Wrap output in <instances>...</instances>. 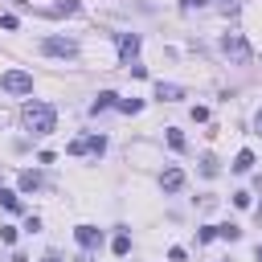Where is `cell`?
I'll return each mask as SVG.
<instances>
[{
  "instance_id": "6da1fadb",
  "label": "cell",
  "mask_w": 262,
  "mask_h": 262,
  "mask_svg": "<svg viewBox=\"0 0 262 262\" xmlns=\"http://www.w3.org/2000/svg\"><path fill=\"white\" fill-rule=\"evenodd\" d=\"M20 119H25V127H29L33 135H49L53 123H57V111H53L49 102H25Z\"/></svg>"
},
{
  "instance_id": "7a4b0ae2",
  "label": "cell",
  "mask_w": 262,
  "mask_h": 262,
  "mask_svg": "<svg viewBox=\"0 0 262 262\" xmlns=\"http://www.w3.org/2000/svg\"><path fill=\"white\" fill-rule=\"evenodd\" d=\"M221 49H225V57H233L237 66H250V57H254L242 33H225V37H221Z\"/></svg>"
},
{
  "instance_id": "3957f363",
  "label": "cell",
  "mask_w": 262,
  "mask_h": 262,
  "mask_svg": "<svg viewBox=\"0 0 262 262\" xmlns=\"http://www.w3.org/2000/svg\"><path fill=\"white\" fill-rule=\"evenodd\" d=\"M0 86H4L8 94H33V74H29V70H8V74L0 78Z\"/></svg>"
},
{
  "instance_id": "277c9868",
  "label": "cell",
  "mask_w": 262,
  "mask_h": 262,
  "mask_svg": "<svg viewBox=\"0 0 262 262\" xmlns=\"http://www.w3.org/2000/svg\"><path fill=\"white\" fill-rule=\"evenodd\" d=\"M86 151L102 156V151H106V139H102V135H82V139L70 143V156H86Z\"/></svg>"
},
{
  "instance_id": "5b68a950",
  "label": "cell",
  "mask_w": 262,
  "mask_h": 262,
  "mask_svg": "<svg viewBox=\"0 0 262 262\" xmlns=\"http://www.w3.org/2000/svg\"><path fill=\"white\" fill-rule=\"evenodd\" d=\"M41 53H49V57H74L78 45L74 41H61V37H45L41 41Z\"/></svg>"
},
{
  "instance_id": "8992f818",
  "label": "cell",
  "mask_w": 262,
  "mask_h": 262,
  "mask_svg": "<svg viewBox=\"0 0 262 262\" xmlns=\"http://www.w3.org/2000/svg\"><path fill=\"white\" fill-rule=\"evenodd\" d=\"M74 237H78V246H82V250H94V246L102 242V229H94V225H78V229H74Z\"/></svg>"
},
{
  "instance_id": "52a82bcc",
  "label": "cell",
  "mask_w": 262,
  "mask_h": 262,
  "mask_svg": "<svg viewBox=\"0 0 262 262\" xmlns=\"http://www.w3.org/2000/svg\"><path fill=\"white\" fill-rule=\"evenodd\" d=\"M156 98H160V102H176V98H184V86H176V82H156Z\"/></svg>"
},
{
  "instance_id": "ba28073f",
  "label": "cell",
  "mask_w": 262,
  "mask_h": 262,
  "mask_svg": "<svg viewBox=\"0 0 262 262\" xmlns=\"http://www.w3.org/2000/svg\"><path fill=\"white\" fill-rule=\"evenodd\" d=\"M180 184H184V172H180V168H164L160 188H164V192H180Z\"/></svg>"
},
{
  "instance_id": "9c48e42d",
  "label": "cell",
  "mask_w": 262,
  "mask_h": 262,
  "mask_svg": "<svg viewBox=\"0 0 262 262\" xmlns=\"http://www.w3.org/2000/svg\"><path fill=\"white\" fill-rule=\"evenodd\" d=\"M119 53H123V61H131L139 53V37L135 33H119Z\"/></svg>"
},
{
  "instance_id": "30bf717a",
  "label": "cell",
  "mask_w": 262,
  "mask_h": 262,
  "mask_svg": "<svg viewBox=\"0 0 262 262\" xmlns=\"http://www.w3.org/2000/svg\"><path fill=\"white\" fill-rule=\"evenodd\" d=\"M37 188H41V172L37 168H25L20 172V192H37Z\"/></svg>"
},
{
  "instance_id": "8fae6325",
  "label": "cell",
  "mask_w": 262,
  "mask_h": 262,
  "mask_svg": "<svg viewBox=\"0 0 262 262\" xmlns=\"http://www.w3.org/2000/svg\"><path fill=\"white\" fill-rule=\"evenodd\" d=\"M106 106H119V94H115V90H102V94L90 102V111H94V115H98V111H106Z\"/></svg>"
},
{
  "instance_id": "7c38bea8",
  "label": "cell",
  "mask_w": 262,
  "mask_h": 262,
  "mask_svg": "<svg viewBox=\"0 0 262 262\" xmlns=\"http://www.w3.org/2000/svg\"><path fill=\"white\" fill-rule=\"evenodd\" d=\"M229 168H233V172H250V168H254V151H250V147H246V151H237Z\"/></svg>"
},
{
  "instance_id": "4fadbf2b",
  "label": "cell",
  "mask_w": 262,
  "mask_h": 262,
  "mask_svg": "<svg viewBox=\"0 0 262 262\" xmlns=\"http://www.w3.org/2000/svg\"><path fill=\"white\" fill-rule=\"evenodd\" d=\"M78 8H82V4H78V0H57V4H53V8H49V12H57V16H74V12H78Z\"/></svg>"
},
{
  "instance_id": "5bb4252c",
  "label": "cell",
  "mask_w": 262,
  "mask_h": 262,
  "mask_svg": "<svg viewBox=\"0 0 262 262\" xmlns=\"http://www.w3.org/2000/svg\"><path fill=\"white\" fill-rule=\"evenodd\" d=\"M0 205H4L8 213H20V196H16V192H8V188H0Z\"/></svg>"
},
{
  "instance_id": "9a60e30c",
  "label": "cell",
  "mask_w": 262,
  "mask_h": 262,
  "mask_svg": "<svg viewBox=\"0 0 262 262\" xmlns=\"http://www.w3.org/2000/svg\"><path fill=\"white\" fill-rule=\"evenodd\" d=\"M111 250H115L119 258H127V254H131V237H127V233H115V242H111Z\"/></svg>"
},
{
  "instance_id": "2e32d148",
  "label": "cell",
  "mask_w": 262,
  "mask_h": 262,
  "mask_svg": "<svg viewBox=\"0 0 262 262\" xmlns=\"http://www.w3.org/2000/svg\"><path fill=\"white\" fill-rule=\"evenodd\" d=\"M119 111H123V115H139L143 102H139V98H119Z\"/></svg>"
},
{
  "instance_id": "e0dca14e",
  "label": "cell",
  "mask_w": 262,
  "mask_h": 262,
  "mask_svg": "<svg viewBox=\"0 0 262 262\" xmlns=\"http://www.w3.org/2000/svg\"><path fill=\"white\" fill-rule=\"evenodd\" d=\"M168 147H172V151H184V135H180L176 127H168Z\"/></svg>"
},
{
  "instance_id": "ac0fdd59",
  "label": "cell",
  "mask_w": 262,
  "mask_h": 262,
  "mask_svg": "<svg viewBox=\"0 0 262 262\" xmlns=\"http://www.w3.org/2000/svg\"><path fill=\"white\" fill-rule=\"evenodd\" d=\"M217 237H225V242H237V237H242V229H237V225H217Z\"/></svg>"
},
{
  "instance_id": "d6986e66",
  "label": "cell",
  "mask_w": 262,
  "mask_h": 262,
  "mask_svg": "<svg viewBox=\"0 0 262 262\" xmlns=\"http://www.w3.org/2000/svg\"><path fill=\"white\" fill-rule=\"evenodd\" d=\"M201 172H205V176H217V160L205 156V160H201Z\"/></svg>"
},
{
  "instance_id": "ffe728a7",
  "label": "cell",
  "mask_w": 262,
  "mask_h": 262,
  "mask_svg": "<svg viewBox=\"0 0 262 262\" xmlns=\"http://www.w3.org/2000/svg\"><path fill=\"white\" fill-rule=\"evenodd\" d=\"M0 242L12 246V242H16V229H12V225H0Z\"/></svg>"
},
{
  "instance_id": "44dd1931",
  "label": "cell",
  "mask_w": 262,
  "mask_h": 262,
  "mask_svg": "<svg viewBox=\"0 0 262 262\" xmlns=\"http://www.w3.org/2000/svg\"><path fill=\"white\" fill-rule=\"evenodd\" d=\"M233 205L237 209H250V192H233Z\"/></svg>"
},
{
  "instance_id": "7402d4cb",
  "label": "cell",
  "mask_w": 262,
  "mask_h": 262,
  "mask_svg": "<svg viewBox=\"0 0 262 262\" xmlns=\"http://www.w3.org/2000/svg\"><path fill=\"white\" fill-rule=\"evenodd\" d=\"M196 237H201V242H213V237H217V225H205V229H201Z\"/></svg>"
},
{
  "instance_id": "603a6c76",
  "label": "cell",
  "mask_w": 262,
  "mask_h": 262,
  "mask_svg": "<svg viewBox=\"0 0 262 262\" xmlns=\"http://www.w3.org/2000/svg\"><path fill=\"white\" fill-rule=\"evenodd\" d=\"M201 4H205V0H180V8H184V12H188V8H201Z\"/></svg>"
},
{
  "instance_id": "cb8c5ba5",
  "label": "cell",
  "mask_w": 262,
  "mask_h": 262,
  "mask_svg": "<svg viewBox=\"0 0 262 262\" xmlns=\"http://www.w3.org/2000/svg\"><path fill=\"white\" fill-rule=\"evenodd\" d=\"M254 131H258V135H262V111H258V115H254Z\"/></svg>"
},
{
  "instance_id": "d4e9b609",
  "label": "cell",
  "mask_w": 262,
  "mask_h": 262,
  "mask_svg": "<svg viewBox=\"0 0 262 262\" xmlns=\"http://www.w3.org/2000/svg\"><path fill=\"white\" fill-rule=\"evenodd\" d=\"M45 262H61V258H57V250H49V254H45Z\"/></svg>"
},
{
  "instance_id": "484cf974",
  "label": "cell",
  "mask_w": 262,
  "mask_h": 262,
  "mask_svg": "<svg viewBox=\"0 0 262 262\" xmlns=\"http://www.w3.org/2000/svg\"><path fill=\"white\" fill-rule=\"evenodd\" d=\"M12 262H29V258H25V254H12Z\"/></svg>"
},
{
  "instance_id": "4316f807",
  "label": "cell",
  "mask_w": 262,
  "mask_h": 262,
  "mask_svg": "<svg viewBox=\"0 0 262 262\" xmlns=\"http://www.w3.org/2000/svg\"><path fill=\"white\" fill-rule=\"evenodd\" d=\"M258 262H262V246H258Z\"/></svg>"
}]
</instances>
